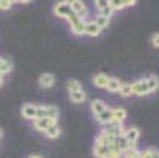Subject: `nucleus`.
Listing matches in <instances>:
<instances>
[{"label":"nucleus","mask_w":159,"mask_h":158,"mask_svg":"<svg viewBox=\"0 0 159 158\" xmlns=\"http://www.w3.org/2000/svg\"><path fill=\"white\" fill-rule=\"evenodd\" d=\"M107 82H109V76L104 74V73H98L93 76V84L99 89H106L107 87Z\"/></svg>","instance_id":"16"},{"label":"nucleus","mask_w":159,"mask_h":158,"mask_svg":"<svg viewBox=\"0 0 159 158\" xmlns=\"http://www.w3.org/2000/svg\"><path fill=\"white\" fill-rule=\"evenodd\" d=\"M139 158H151L150 149H147V150H142V152H140V156H139Z\"/></svg>","instance_id":"33"},{"label":"nucleus","mask_w":159,"mask_h":158,"mask_svg":"<svg viewBox=\"0 0 159 158\" xmlns=\"http://www.w3.org/2000/svg\"><path fill=\"white\" fill-rule=\"evenodd\" d=\"M54 14H55L57 17L68 19V17L73 14V11H71V3H70V2H58V3H55V7H54Z\"/></svg>","instance_id":"3"},{"label":"nucleus","mask_w":159,"mask_h":158,"mask_svg":"<svg viewBox=\"0 0 159 158\" xmlns=\"http://www.w3.org/2000/svg\"><path fill=\"white\" fill-rule=\"evenodd\" d=\"M2 85H3V78L0 76V87H2Z\"/></svg>","instance_id":"36"},{"label":"nucleus","mask_w":159,"mask_h":158,"mask_svg":"<svg viewBox=\"0 0 159 158\" xmlns=\"http://www.w3.org/2000/svg\"><path fill=\"white\" fill-rule=\"evenodd\" d=\"M112 14H113V10L110 8V7H107V8H104V10H101V11H98V16H104V17H112Z\"/></svg>","instance_id":"30"},{"label":"nucleus","mask_w":159,"mask_h":158,"mask_svg":"<svg viewBox=\"0 0 159 158\" xmlns=\"http://www.w3.org/2000/svg\"><path fill=\"white\" fill-rule=\"evenodd\" d=\"M120 87H121L120 79H117V78H109V82H107V87H106L109 92H118Z\"/></svg>","instance_id":"22"},{"label":"nucleus","mask_w":159,"mask_h":158,"mask_svg":"<svg viewBox=\"0 0 159 158\" xmlns=\"http://www.w3.org/2000/svg\"><path fill=\"white\" fill-rule=\"evenodd\" d=\"M96 120H98V123H99V125H102V127H104L106 123H109V122L112 120V108H109V106H107V108L101 112L99 116H96Z\"/></svg>","instance_id":"13"},{"label":"nucleus","mask_w":159,"mask_h":158,"mask_svg":"<svg viewBox=\"0 0 159 158\" xmlns=\"http://www.w3.org/2000/svg\"><path fill=\"white\" fill-rule=\"evenodd\" d=\"M60 133H61V130H60V127L55 123V125H52L48 131H44V134H46V138H49V139H57L58 136H60Z\"/></svg>","instance_id":"20"},{"label":"nucleus","mask_w":159,"mask_h":158,"mask_svg":"<svg viewBox=\"0 0 159 158\" xmlns=\"http://www.w3.org/2000/svg\"><path fill=\"white\" fill-rule=\"evenodd\" d=\"M109 7H110L113 11H117V10H123V8H125V3L121 2V0H110Z\"/></svg>","instance_id":"28"},{"label":"nucleus","mask_w":159,"mask_h":158,"mask_svg":"<svg viewBox=\"0 0 159 158\" xmlns=\"http://www.w3.org/2000/svg\"><path fill=\"white\" fill-rule=\"evenodd\" d=\"M118 93L121 95V97H131L132 95V89H131V84H128V82H121V87H120V90H118Z\"/></svg>","instance_id":"26"},{"label":"nucleus","mask_w":159,"mask_h":158,"mask_svg":"<svg viewBox=\"0 0 159 158\" xmlns=\"http://www.w3.org/2000/svg\"><path fill=\"white\" fill-rule=\"evenodd\" d=\"M36 111H38V104L33 103H24L20 108V116L27 119V120H35L36 119Z\"/></svg>","instance_id":"5"},{"label":"nucleus","mask_w":159,"mask_h":158,"mask_svg":"<svg viewBox=\"0 0 159 158\" xmlns=\"http://www.w3.org/2000/svg\"><path fill=\"white\" fill-rule=\"evenodd\" d=\"M27 158H44L43 155H39V153H32V155H29Z\"/></svg>","instance_id":"35"},{"label":"nucleus","mask_w":159,"mask_h":158,"mask_svg":"<svg viewBox=\"0 0 159 158\" xmlns=\"http://www.w3.org/2000/svg\"><path fill=\"white\" fill-rule=\"evenodd\" d=\"M36 119H58V108L48 104V106H38Z\"/></svg>","instance_id":"1"},{"label":"nucleus","mask_w":159,"mask_h":158,"mask_svg":"<svg viewBox=\"0 0 159 158\" xmlns=\"http://www.w3.org/2000/svg\"><path fill=\"white\" fill-rule=\"evenodd\" d=\"M95 142L110 147V146H113V144H115V136H113V134H110L109 131H104V130H101V133H99L98 136H96Z\"/></svg>","instance_id":"8"},{"label":"nucleus","mask_w":159,"mask_h":158,"mask_svg":"<svg viewBox=\"0 0 159 158\" xmlns=\"http://www.w3.org/2000/svg\"><path fill=\"white\" fill-rule=\"evenodd\" d=\"M106 108H107V104H106L102 100H99V98H96V100H93L92 103H90V109H92V112H93V116H95V117L99 116Z\"/></svg>","instance_id":"12"},{"label":"nucleus","mask_w":159,"mask_h":158,"mask_svg":"<svg viewBox=\"0 0 159 158\" xmlns=\"http://www.w3.org/2000/svg\"><path fill=\"white\" fill-rule=\"evenodd\" d=\"M151 44H153L154 48H159V33H154L151 36Z\"/></svg>","instance_id":"32"},{"label":"nucleus","mask_w":159,"mask_h":158,"mask_svg":"<svg viewBox=\"0 0 159 158\" xmlns=\"http://www.w3.org/2000/svg\"><path fill=\"white\" fill-rule=\"evenodd\" d=\"M38 84H39L41 89H51L55 84V76L52 73H43L38 78Z\"/></svg>","instance_id":"9"},{"label":"nucleus","mask_w":159,"mask_h":158,"mask_svg":"<svg viewBox=\"0 0 159 158\" xmlns=\"http://www.w3.org/2000/svg\"><path fill=\"white\" fill-rule=\"evenodd\" d=\"M106 158H121V152H120L115 146H110L109 153H107V156H106Z\"/></svg>","instance_id":"27"},{"label":"nucleus","mask_w":159,"mask_h":158,"mask_svg":"<svg viewBox=\"0 0 159 158\" xmlns=\"http://www.w3.org/2000/svg\"><path fill=\"white\" fill-rule=\"evenodd\" d=\"M101 32H102V30L95 24V21H88V22H85V33H84V35L95 38V36H98Z\"/></svg>","instance_id":"11"},{"label":"nucleus","mask_w":159,"mask_h":158,"mask_svg":"<svg viewBox=\"0 0 159 158\" xmlns=\"http://www.w3.org/2000/svg\"><path fill=\"white\" fill-rule=\"evenodd\" d=\"M0 139H2V130H0Z\"/></svg>","instance_id":"37"},{"label":"nucleus","mask_w":159,"mask_h":158,"mask_svg":"<svg viewBox=\"0 0 159 158\" xmlns=\"http://www.w3.org/2000/svg\"><path fill=\"white\" fill-rule=\"evenodd\" d=\"M123 136L126 138V141H128L129 144H135V142H137V139L140 138V130L135 128V127H129V128L125 130Z\"/></svg>","instance_id":"10"},{"label":"nucleus","mask_w":159,"mask_h":158,"mask_svg":"<svg viewBox=\"0 0 159 158\" xmlns=\"http://www.w3.org/2000/svg\"><path fill=\"white\" fill-rule=\"evenodd\" d=\"M66 89H68V92H76V90H80V82L77 79H68L66 81Z\"/></svg>","instance_id":"24"},{"label":"nucleus","mask_w":159,"mask_h":158,"mask_svg":"<svg viewBox=\"0 0 159 158\" xmlns=\"http://www.w3.org/2000/svg\"><path fill=\"white\" fill-rule=\"evenodd\" d=\"M11 70H13L11 60H7V59H3V57H0V76L3 78L5 74H10Z\"/></svg>","instance_id":"15"},{"label":"nucleus","mask_w":159,"mask_h":158,"mask_svg":"<svg viewBox=\"0 0 159 158\" xmlns=\"http://www.w3.org/2000/svg\"><path fill=\"white\" fill-rule=\"evenodd\" d=\"M70 3H71V11H73V14H76L77 17H80V19L85 21V17H87V14H88L87 5H85L84 2H80V0H73V2H70Z\"/></svg>","instance_id":"6"},{"label":"nucleus","mask_w":159,"mask_h":158,"mask_svg":"<svg viewBox=\"0 0 159 158\" xmlns=\"http://www.w3.org/2000/svg\"><path fill=\"white\" fill-rule=\"evenodd\" d=\"M70 100L73 103H76V104H80V103H84L87 100V93L84 92L82 89L80 90H76V92H71L70 93Z\"/></svg>","instance_id":"17"},{"label":"nucleus","mask_w":159,"mask_h":158,"mask_svg":"<svg viewBox=\"0 0 159 158\" xmlns=\"http://www.w3.org/2000/svg\"><path fill=\"white\" fill-rule=\"evenodd\" d=\"M13 5H14V2H11V0H0V10H2V11L11 10Z\"/></svg>","instance_id":"29"},{"label":"nucleus","mask_w":159,"mask_h":158,"mask_svg":"<svg viewBox=\"0 0 159 158\" xmlns=\"http://www.w3.org/2000/svg\"><path fill=\"white\" fill-rule=\"evenodd\" d=\"M55 123H57L55 119H35V120H33L35 130H36V131H41V133L48 131V130H49L52 125H55Z\"/></svg>","instance_id":"7"},{"label":"nucleus","mask_w":159,"mask_h":158,"mask_svg":"<svg viewBox=\"0 0 159 158\" xmlns=\"http://www.w3.org/2000/svg\"><path fill=\"white\" fill-rule=\"evenodd\" d=\"M139 156H140V150H137V147H129L121 153V158H139Z\"/></svg>","instance_id":"23"},{"label":"nucleus","mask_w":159,"mask_h":158,"mask_svg":"<svg viewBox=\"0 0 159 158\" xmlns=\"http://www.w3.org/2000/svg\"><path fill=\"white\" fill-rule=\"evenodd\" d=\"M113 146H115L121 153H123L125 150H128V149H129V142L126 141V138H125V136H118V138H115V144H113Z\"/></svg>","instance_id":"21"},{"label":"nucleus","mask_w":159,"mask_h":158,"mask_svg":"<svg viewBox=\"0 0 159 158\" xmlns=\"http://www.w3.org/2000/svg\"><path fill=\"white\" fill-rule=\"evenodd\" d=\"M150 153H151V158H159V150L157 149H150Z\"/></svg>","instance_id":"34"},{"label":"nucleus","mask_w":159,"mask_h":158,"mask_svg":"<svg viewBox=\"0 0 159 158\" xmlns=\"http://www.w3.org/2000/svg\"><path fill=\"white\" fill-rule=\"evenodd\" d=\"M131 89H132V95L135 97H145L150 93L148 90V85H147V79H139L131 84Z\"/></svg>","instance_id":"4"},{"label":"nucleus","mask_w":159,"mask_h":158,"mask_svg":"<svg viewBox=\"0 0 159 158\" xmlns=\"http://www.w3.org/2000/svg\"><path fill=\"white\" fill-rule=\"evenodd\" d=\"M95 24H96L101 30H104V29H107V26L110 24V19H109V17H104V16H96V17H95Z\"/></svg>","instance_id":"25"},{"label":"nucleus","mask_w":159,"mask_h":158,"mask_svg":"<svg viewBox=\"0 0 159 158\" xmlns=\"http://www.w3.org/2000/svg\"><path fill=\"white\" fill-rule=\"evenodd\" d=\"M126 116H128V112H126V109H123V108H113V109H112V119H113V120L123 122V120L126 119Z\"/></svg>","instance_id":"18"},{"label":"nucleus","mask_w":159,"mask_h":158,"mask_svg":"<svg viewBox=\"0 0 159 158\" xmlns=\"http://www.w3.org/2000/svg\"><path fill=\"white\" fill-rule=\"evenodd\" d=\"M147 85H148L150 93H151V92H154V90H157V89H159V78H157V76H154V74L148 76V78H147Z\"/></svg>","instance_id":"19"},{"label":"nucleus","mask_w":159,"mask_h":158,"mask_svg":"<svg viewBox=\"0 0 159 158\" xmlns=\"http://www.w3.org/2000/svg\"><path fill=\"white\" fill-rule=\"evenodd\" d=\"M66 21L70 22V29H71V32H73L74 35L82 36V35L85 33V21H84V19L77 17L76 14H71Z\"/></svg>","instance_id":"2"},{"label":"nucleus","mask_w":159,"mask_h":158,"mask_svg":"<svg viewBox=\"0 0 159 158\" xmlns=\"http://www.w3.org/2000/svg\"><path fill=\"white\" fill-rule=\"evenodd\" d=\"M95 7H96L98 11H101V10H104V8L109 7V2H107V0H96V2H95Z\"/></svg>","instance_id":"31"},{"label":"nucleus","mask_w":159,"mask_h":158,"mask_svg":"<svg viewBox=\"0 0 159 158\" xmlns=\"http://www.w3.org/2000/svg\"><path fill=\"white\" fill-rule=\"evenodd\" d=\"M109 149L110 147H107V146H102V144L95 142V146H93V155H95V158H106L107 153H109Z\"/></svg>","instance_id":"14"}]
</instances>
